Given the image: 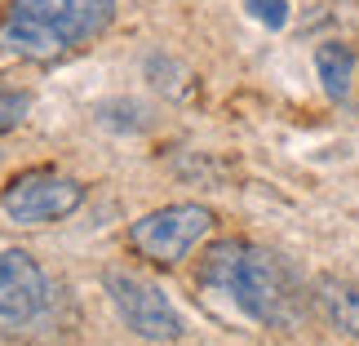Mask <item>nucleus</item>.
Wrapping results in <instances>:
<instances>
[{
	"label": "nucleus",
	"instance_id": "obj_8",
	"mask_svg": "<svg viewBox=\"0 0 359 346\" xmlns=\"http://www.w3.org/2000/svg\"><path fill=\"white\" fill-rule=\"evenodd\" d=\"M315 72H320L328 98L341 102L351 93V80H355V49L341 45V40H328V45L315 49Z\"/></svg>",
	"mask_w": 359,
	"mask_h": 346
},
{
	"label": "nucleus",
	"instance_id": "obj_2",
	"mask_svg": "<svg viewBox=\"0 0 359 346\" xmlns=\"http://www.w3.org/2000/svg\"><path fill=\"white\" fill-rule=\"evenodd\" d=\"M116 22V0H5L0 53L53 67L85 53Z\"/></svg>",
	"mask_w": 359,
	"mask_h": 346
},
{
	"label": "nucleus",
	"instance_id": "obj_7",
	"mask_svg": "<svg viewBox=\"0 0 359 346\" xmlns=\"http://www.w3.org/2000/svg\"><path fill=\"white\" fill-rule=\"evenodd\" d=\"M320 320L341 338H359V280L355 275H320L311 288Z\"/></svg>",
	"mask_w": 359,
	"mask_h": 346
},
{
	"label": "nucleus",
	"instance_id": "obj_5",
	"mask_svg": "<svg viewBox=\"0 0 359 346\" xmlns=\"http://www.w3.org/2000/svg\"><path fill=\"white\" fill-rule=\"evenodd\" d=\"M85 196L89 187L62 169H27L0 191V209L18 227H45V222L72 218L85 204Z\"/></svg>",
	"mask_w": 359,
	"mask_h": 346
},
{
	"label": "nucleus",
	"instance_id": "obj_1",
	"mask_svg": "<svg viewBox=\"0 0 359 346\" xmlns=\"http://www.w3.org/2000/svg\"><path fill=\"white\" fill-rule=\"evenodd\" d=\"M200 288L262 328H297L315 302L288 258L248 240L213 244L200 267Z\"/></svg>",
	"mask_w": 359,
	"mask_h": 346
},
{
	"label": "nucleus",
	"instance_id": "obj_4",
	"mask_svg": "<svg viewBox=\"0 0 359 346\" xmlns=\"http://www.w3.org/2000/svg\"><path fill=\"white\" fill-rule=\"evenodd\" d=\"M102 288H107V298H111V307H116V315L124 320L129 333L147 338V342H177L187 333L182 311L173 307V298L160 284H151L147 275L116 267V271L102 275Z\"/></svg>",
	"mask_w": 359,
	"mask_h": 346
},
{
	"label": "nucleus",
	"instance_id": "obj_6",
	"mask_svg": "<svg viewBox=\"0 0 359 346\" xmlns=\"http://www.w3.org/2000/svg\"><path fill=\"white\" fill-rule=\"evenodd\" d=\"M53 307V280L27 248H0V338L36 328Z\"/></svg>",
	"mask_w": 359,
	"mask_h": 346
},
{
	"label": "nucleus",
	"instance_id": "obj_10",
	"mask_svg": "<svg viewBox=\"0 0 359 346\" xmlns=\"http://www.w3.org/2000/svg\"><path fill=\"white\" fill-rule=\"evenodd\" d=\"M248 5H253V18H262L266 27H284V18H288L284 0H248Z\"/></svg>",
	"mask_w": 359,
	"mask_h": 346
},
{
	"label": "nucleus",
	"instance_id": "obj_3",
	"mask_svg": "<svg viewBox=\"0 0 359 346\" xmlns=\"http://www.w3.org/2000/svg\"><path fill=\"white\" fill-rule=\"evenodd\" d=\"M217 213L209 204H164L142 218H133L124 231V244L151 267H177L213 235Z\"/></svg>",
	"mask_w": 359,
	"mask_h": 346
},
{
	"label": "nucleus",
	"instance_id": "obj_9",
	"mask_svg": "<svg viewBox=\"0 0 359 346\" xmlns=\"http://www.w3.org/2000/svg\"><path fill=\"white\" fill-rule=\"evenodd\" d=\"M27 112H32V98L18 93V89H5V85H0V133L18 129V124L27 120Z\"/></svg>",
	"mask_w": 359,
	"mask_h": 346
}]
</instances>
